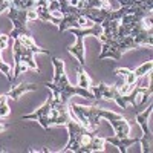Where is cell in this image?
<instances>
[{"label": "cell", "mask_w": 153, "mask_h": 153, "mask_svg": "<svg viewBox=\"0 0 153 153\" xmlns=\"http://www.w3.org/2000/svg\"><path fill=\"white\" fill-rule=\"evenodd\" d=\"M71 31L75 37H76V43L74 46H68L66 51L74 55L76 58V61H78V65L86 68V58H84V37L86 35H95L100 38L101 32H103V28H101V25H97L94 23L91 28H71L68 29Z\"/></svg>", "instance_id": "obj_7"}, {"label": "cell", "mask_w": 153, "mask_h": 153, "mask_svg": "<svg viewBox=\"0 0 153 153\" xmlns=\"http://www.w3.org/2000/svg\"><path fill=\"white\" fill-rule=\"evenodd\" d=\"M104 139H106V143H110V144H113L115 147H118V150L121 152V153H126L127 152V149H129L130 146H133V144H136V143H139V138H117V136H104Z\"/></svg>", "instance_id": "obj_12"}, {"label": "cell", "mask_w": 153, "mask_h": 153, "mask_svg": "<svg viewBox=\"0 0 153 153\" xmlns=\"http://www.w3.org/2000/svg\"><path fill=\"white\" fill-rule=\"evenodd\" d=\"M45 86L52 91L54 98L60 104H68L69 98L74 97V95H78V97H83V98H87V100H95L94 94L89 91V89H83L80 86H72L66 72L61 74L60 80L57 83H45Z\"/></svg>", "instance_id": "obj_2"}, {"label": "cell", "mask_w": 153, "mask_h": 153, "mask_svg": "<svg viewBox=\"0 0 153 153\" xmlns=\"http://www.w3.org/2000/svg\"><path fill=\"white\" fill-rule=\"evenodd\" d=\"M6 16L8 19L12 22L14 28L12 31L8 34L9 38L16 40L20 35H28V37H32L31 34V29L28 26V20H37V14L35 11H26V9H19L12 5L8 11H6Z\"/></svg>", "instance_id": "obj_5"}, {"label": "cell", "mask_w": 153, "mask_h": 153, "mask_svg": "<svg viewBox=\"0 0 153 153\" xmlns=\"http://www.w3.org/2000/svg\"><path fill=\"white\" fill-rule=\"evenodd\" d=\"M37 87H38V86L34 84V83H20V84H17V86H12L5 95H6L8 98H12L14 101H19L23 94L31 92V91H37Z\"/></svg>", "instance_id": "obj_11"}, {"label": "cell", "mask_w": 153, "mask_h": 153, "mask_svg": "<svg viewBox=\"0 0 153 153\" xmlns=\"http://www.w3.org/2000/svg\"><path fill=\"white\" fill-rule=\"evenodd\" d=\"M152 68H153V63H152V60H149V61L143 63V65L139 66V68L135 69V75L138 76V78H143V76H146V75L150 74Z\"/></svg>", "instance_id": "obj_17"}, {"label": "cell", "mask_w": 153, "mask_h": 153, "mask_svg": "<svg viewBox=\"0 0 153 153\" xmlns=\"http://www.w3.org/2000/svg\"><path fill=\"white\" fill-rule=\"evenodd\" d=\"M6 100H8V97L5 94L0 95V118H5V117H8V115L11 113V109H9V106L6 103Z\"/></svg>", "instance_id": "obj_18"}, {"label": "cell", "mask_w": 153, "mask_h": 153, "mask_svg": "<svg viewBox=\"0 0 153 153\" xmlns=\"http://www.w3.org/2000/svg\"><path fill=\"white\" fill-rule=\"evenodd\" d=\"M71 118L76 120L89 130H97L101 120V107L98 106H80L75 103H68Z\"/></svg>", "instance_id": "obj_6"}, {"label": "cell", "mask_w": 153, "mask_h": 153, "mask_svg": "<svg viewBox=\"0 0 153 153\" xmlns=\"http://www.w3.org/2000/svg\"><path fill=\"white\" fill-rule=\"evenodd\" d=\"M101 118H104L109 121V124L113 127L115 130V136L117 138H129L130 133V124L123 115L113 112V110H107V109H101Z\"/></svg>", "instance_id": "obj_8"}, {"label": "cell", "mask_w": 153, "mask_h": 153, "mask_svg": "<svg viewBox=\"0 0 153 153\" xmlns=\"http://www.w3.org/2000/svg\"><path fill=\"white\" fill-rule=\"evenodd\" d=\"M68 132H69V141L66 147L61 152H75V153H84L86 146L91 143V139L95 135V130H89L76 120L71 118L66 123Z\"/></svg>", "instance_id": "obj_3"}, {"label": "cell", "mask_w": 153, "mask_h": 153, "mask_svg": "<svg viewBox=\"0 0 153 153\" xmlns=\"http://www.w3.org/2000/svg\"><path fill=\"white\" fill-rule=\"evenodd\" d=\"M69 3L78 9H91V8L112 9V5L109 0H69Z\"/></svg>", "instance_id": "obj_10"}, {"label": "cell", "mask_w": 153, "mask_h": 153, "mask_svg": "<svg viewBox=\"0 0 153 153\" xmlns=\"http://www.w3.org/2000/svg\"><path fill=\"white\" fill-rule=\"evenodd\" d=\"M152 109H153V104L150 103L149 107L144 112H138L135 115V120H136V123L139 124V127H141V130H143V138H139V143H141V146H143L141 150L144 153L152 152V132L147 127V120H149L150 113H152Z\"/></svg>", "instance_id": "obj_9"}, {"label": "cell", "mask_w": 153, "mask_h": 153, "mask_svg": "<svg viewBox=\"0 0 153 153\" xmlns=\"http://www.w3.org/2000/svg\"><path fill=\"white\" fill-rule=\"evenodd\" d=\"M104 144H106V139L104 136H97L94 135V138L91 139V143L86 146L84 153H92V152H104Z\"/></svg>", "instance_id": "obj_13"}, {"label": "cell", "mask_w": 153, "mask_h": 153, "mask_svg": "<svg viewBox=\"0 0 153 153\" xmlns=\"http://www.w3.org/2000/svg\"><path fill=\"white\" fill-rule=\"evenodd\" d=\"M34 51L23 45L20 42V38H16L14 40V46H12V55H14V80L17 78V76H20L23 72H26V69H34L37 71L38 74H40V68H38V65L35 63L34 60Z\"/></svg>", "instance_id": "obj_4"}, {"label": "cell", "mask_w": 153, "mask_h": 153, "mask_svg": "<svg viewBox=\"0 0 153 153\" xmlns=\"http://www.w3.org/2000/svg\"><path fill=\"white\" fill-rule=\"evenodd\" d=\"M0 72L5 74V76H6V78H8L11 83L14 81V76L11 75V66L8 65V63L3 61V58H0Z\"/></svg>", "instance_id": "obj_19"}, {"label": "cell", "mask_w": 153, "mask_h": 153, "mask_svg": "<svg viewBox=\"0 0 153 153\" xmlns=\"http://www.w3.org/2000/svg\"><path fill=\"white\" fill-rule=\"evenodd\" d=\"M19 38H20V42H22L23 45L29 46V48L34 51V52H37V54L40 52V54H46V55L49 54L46 49H43V48H40V46H37V43L34 42V38H32V37H28V35H20Z\"/></svg>", "instance_id": "obj_16"}, {"label": "cell", "mask_w": 153, "mask_h": 153, "mask_svg": "<svg viewBox=\"0 0 153 153\" xmlns=\"http://www.w3.org/2000/svg\"><path fill=\"white\" fill-rule=\"evenodd\" d=\"M22 120H34L45 130H48L51 126H66V123L71 120V113L68 104H60L58 101H55L54 95H49L43 106L32 113L23 115Z\"/></svg>", "instance_id": "obj_1"}, {"label": "cell", "mask_w": 153, "mask_h": 153, "mask_svg": "<svg viewBox=\"0 0 153 153\" xmlns=\"http://www.w3.org/2000/svg\"><path fill=\"white\" fill-rule=\"evenodd\" d=\"M76 74H78V86L83 89H91L92 86V78L86 72V68L76 65Z\"/></svg>", "instance_id": "obj_15"}, {"label": "cell", "mask_w": 153, "mask_h": 153, "mask_svg": "<svg viewBox=\"0 0 153 153\" xmlns=\"http://www.w3.org/2000/svg\"><path fill=\"white\" fill-rule=\"evenodd\" d=\"M8 42H9V35L8 34H0V58H3L2 51L8 46Z\"/></svg>", "instance_id": "obj_20"}, {"label": "cell", "mask_w": 153, "mask_h": 153, "mask_svg": "<svg viewBox=\"0 0 153 153\" xmlns=\"http://www.w3.org/2000/svg\"><path fill=\"white\" fill-rule=\"evenodd\" d=\"M121 6H129V8H144L152 11L153 8V0H118Z\"/></svg>", "instance_id": "obj_14"}]
</instances>
